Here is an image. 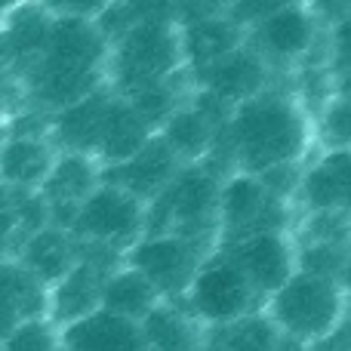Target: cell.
I'll return each mask as SVG.
<instances>
[{
    "label": "cell",
    "mask_w": 351,
    "mask_h": 351,
    "mask_svg": "<svg viewBox=\"0 0 351 351\" xmlns=\"http://www.w3.org/2000/svg\"><path fill=\"white\" fill-rule=\"evenodd\" d=\"M206 256L210 253L200 250V243H191L185 237L154 234L139 237L127 250V265L139 271L164 302H179Z\"/></svg>",
    "instance_id": "cell-7"
},
{
    "label": "cell",
    "mask_w": 351,
    "mask_h": 351,
    "mask_svg": "<svg viewBox=\"0 0 351 351\" xmlns=\"http://www.w3.org/2000/svg\"><path fill=\"white\" fill-rule=\"evenodd\" d=\"M59 348V327L49 317L25 321L0 342V351H56Z\"/></svg>",
    "instance_id": "cell-23"
},
{
    "label": "cell",
    "mask_w": 351,
    "mask_h": 351,
    "mask_svg": "<svg viewBox=\"0 0 351 351\" xmlns=\"http://www.w3.org/2000/svg\"><path fill=\"white\" fill-rule=\"evenodd\" d=\"M16 262L49 290L77 262V243L62 228H40L34 234H28V241H25Z\"/></svg>",
    "instance_id": "cell-17"
},
{
    "label": "cell",
    "mask_w": 351,
    "mask_h": 351,
    "mask_svg": "<svg viewBox=\"0 0 351 351\" xmlns=\"http://www.w3.org/2000/svg\"><path fill=\"white\" fill-rule=\"evenodd\" d=\"M62 351H148L142 327L108 311H93L59 330Z\"/></svg>",
    "instance_id": "cell-13"
},
{
    "label": "cell",
    "mask_w": 351,
    "mask_h": 351,
    "mask_svg": "<svg viewBox=\"0 0 351 351\" xmlns=\"http://www.w3.org/2000/svg\"><path fill=\"white\" fill-rule=\"evenodd\" d=\"M222 253L237 265V271L247 278L259 302L274 290L284 287V280L296 271V256H293V243L284 231H259V234H247L234 243H225Z\"/></svg>",
    "instance_id": "cell-9"
},
{
    "label": "cell",
    "mask_w": 351,
    "mask_h": 351,
    "mask_svg": "<svg viewBox=\"0 0 351 351\" xmlns=\"http://www.w3.org/2000/svg\"><path fill=\"white\" fill-rule=\"evenodd\" d=\"M293 256H296V271L346 287V241H305L302 247H293Z\"/></svg>",
    "instance_id": "cell-22"
},
{
    "label": "cell",
    "mask_w": 351,
    "mask_h": 351,
    "mask_svg": "<svg viewBox=\"0 0 351 351\" xmlns=\"http://www.w3.org/2000/svg\"><path fill=\"white\" fill-rule=\"evenodd\" d=\"M296 197L308 210V216L346 213V204H348V152L346 148L324 152L308 170H302Z\"/></svg>",
    "instance_id": "cell-14"
},
{
    "label": "cell",
    "mask_w": 351,
    "mask_h": 351,
    "mask_svg": "<svg viewBox=\"0 0 351 351\" xmlns=\"http://www.w3.org/2000/svg\"><path fill=\"white\" fill-rule=\"evenodd\" d=\"M160 302L164 299L158 296V290L130 265H117L102 280V293H99V308L133 324H142Z\"/></svg>",
    "instance_id": "cell-18"
},
{
    "label": "cell",
    "mask_w": 351,
    "mask_h": 351,
    "mask_svg": "<svg viewBox=\"0 0 351 351\" xmlns=\"http://www.w3.org/2000/svg\"><path fill=\"white\" fill-rule=\"evenodd\" d=\"M213 342L222 351H274L280 333L271 321H268L265 311H250V315L237 317V321L225 324V327L206 330Z\"/></svg>",
    "instance_id": "cell-21"
},
{
    "label": "cell",
    "mask_w": 351,
    "mask_h": 351,
    "mask_svg": "<svg viewBox=\"0 0 351 351\" xmlns=\"http://www.w3.org/2000/svg\"><path fill=\"white\" fill-rule=\"evenodd\" d=\"M148 351H200L206 330L182 308V302H160L139 324Z\"/></svg>",
    "instance_id": "cell-19"
},
{
    "label": "cell",
    "mask_w": 351,
    "mask_h": 351,
    "mask_svg": "<svg viewBox=\"0 0 351 351\" xmlns=\"http://www.w3.org/2000/svg\"><path fill=\"white\" fill-rule=\"evenodd\" d=\"M308 117L296 99L284 93H256L234 105L228 117V142L234 164L247 176L299 164L308 152Z\"/></svg>",
    "instance_id": "cell-1"
},
{
    "label": "cell",
    "mask_w": 351,
    "mask_h": 351,
    "mask_svg": "<svg viewBox=\"0 0 351 351\" xmlns=\"http://www.w3.org/2000/svg\"><path fill=\"white\" fill-rule=\"evenodd\" d=\"M256 34V49L262 62H296L315 47L317 37V22L311 19V12L305 6L293 3L284 10L271 12L268 19H262L259 25H253Z\"/></svg>",
    "instance_id": "cell-11"
},
{
    "label": "cell",
    "mask_w": 351,
    "mask_h": 351,
    "mask_svg": "<svg viewBox=\"0 0 351 351\" xmlns=\"http://www.w3.org/2000/svg\"><path fill=\"white\" fill-rule=\"evenodd\" d=\"M142 219H145V206L139 200L99 182L80 200L68 234L80 243H99L114 253H127L142 237Z\"/></svg>",
    "instance_id": "cell-6"
},
{
    "label": "cell",
    "mask_w": 351,
    "mask_h": 351,
    "mask_svg": "<svg viewBox=\"0 0 351 351\" xmlns=\"http://www.w3.org/2000/svg\"><path fill=\"white\" fill-rule=\"evenodd\" d=\"M182 65V31L176 22H148L123 31L111 49V74L121 99L170 80Z\"/></svg>",
    "instance_id": "cell-4"
},
{
    "label": "cell",
    "mask_w": 351,
    "mask_h": 351,
    "mask_svg": "<svg viewBox=\"0 0 351 351\" xmlns=\"http://www.w3.org/2000/svg\"><path fill=\"white\" fill-rule=\"evenodd\" d=\"M108 59V43L93 22L80 19H49L40 43V65L34 74V93L49 108L86 99L99 90V68Z\"/></svg>",
    "instance_id": "cell-2"
},
{
    "label": "cell",
    "mask_w": 351,
    "mask_h": 351,
    "mask_svg": "<svg viewBox=\"0 0 351 351\" xmlns=\"http://www.w3.org/2000/svg\"><path fill=\"white\" fill-rule=\"evenodd\" d=\"M200 351H222V348H219L216 342H213L210 336H206V339H204V346H200Z\"/></svg>",
    "instance_id": "cell-27"
},
{
    "label": "cell",
    "mask_w": 351,
    "mask_h": 351,
    "mask_svg": "<svg viewBox=\"0 0 351 351\" xmlns=\"http://www.w3.org/2000/svg\"><path fill=\"white\" fill-rule=\"evenodd\" d=\"M262 311L280 336L315 346L346 321V287L293 271L284 287L265 299Z\"/></svg>",
    "instance_id": "cell-3"
},
{
    "label": "cell",
    "mask_w": 351,
    "mask_h": 351,
    "mask_svg": "<svg viewBox=\"0 0 351 351\" xmlns=\"http://www.w3.org/2000/svg\"><path fill=\"white\" fill-rule=\"evenodd\" d=\"M296 0H234L228 19L234 25H259L262 19H268L271 12L284 10V6H293Z\"/></svg>",
    "instance_id": "cell-26"
},
{
    "label": "cell",
    "mask_w": 351,
    "mask_h": 351,
    "mask_svg": "<svg viewBox=\"0 0 351 351\" xmlns=\"http://www.w3.org/2000/svg\"><path fill=\"white\" fill-rule=\"evenodd\" d=\"M179 170H182V164L173 158L170 148L160 142V136H152V139L136 154H130L127 160L105 167V170L99 173V182L130 194V197H136L145 206L170 185L173 176Z\"/></svg>",
    "instance_id": "cell-10"
},
{
    "label": "cell",
    "mask_w": 351,
    "mask_h": 351,
    "mask_svg": "<svg viewBox=\"0 0 351 351\" xmlns=\"http://www.w3.org/2000/svg\"><path fill=\"white\" fill-rule=\"evenodd\" d=\"M56 351H62V346H59V348H56Z\"/></svg>",
    "instance_id": "cell-30"
},
{
    "label": "cell",
    "mask_w": 351,
    "mask_h": 351,
    "mask_svg": "<svg viewBox=\"0 0 351 351\" xmlns=\"http://www.w3.org/2000/svg\"><path fill=\"white\" fill-rule=\"evenodd\" d=\"M111 0H40V10L53 19H80L96 22Z\"/></svg>",
    "instance_id": "cell-25"
},
{
    "label": "cell",
    "mask_w": 351,
    "mask_h": 351,
    "mask_svg": "<svg viewBox=\"0 0 351 351\" xmlns=\"http://www.w3.org/2000/svg\"><path fill=\"white\" fill-rule=\"evenodd\" d=\"M321 133H324V145L327 152L346 148L348 142V105H346V93H336L333 99H327L321 108Z\"/></svg>",
    "instance_id": "cell-24"
},
{
    "label": "cell",
    "mask_w": 351,
    "mask_h": 351,
    "mask_svg": "<svg viewBox=\"0 0 351 351\" xmlns=\"http://www.w3.org/2000/svg\"><path fill=\"white\" fill-rule=\"evenodd\" d=\"M3 16H6V12H3V10H0V19H3Z\"/></svg>",
    "instance_id": "cell-29"
},
{
    "label": "cell",
    "mask_w": 351,
    "mask_h": 351,
    "mask_svg": "<svg viewBox=\"0 0 351 351\" xmlns=\"http://www.w3.org/2000/svg\"><path fill=\"white\" fill-rule=\"evenodd\" d=\"M216 222L222 225L225 243H234L259 231H284V204L262 188L256 176L234 173L219 188Z\"/></svg>",
    "instance_id": "cell-8"
},
{
    "label": "cell",
    "mask_w": 351,
    "mask_h": 351,
    "mask_svg": "<svg viewBox=\"0 0 351 351\" xmlns=\"http://www.w3.org/2000/svg\"><path fill=\"white\" fill-rule=\"evenodd\" d=\"M179 302L204 330L225 327V324L262 308L253 287L247 284V278L237 271V265L222 250L210 253L200 262Z\"/></svg>",
    "instance_id": "cell-5"
},
{
    "label": "cell",
    "mask_w": 351,
    "mask_h": 351,
    "mask_svg": "<svg viewBox=\"0 0 351 351\" xmlns=\"http://www.w3.org/2000/svg\"><path fill=\"white\" fill-rule=\"evenodd\" d=\"M56 164V152L43 136H12L0 145V188L31 191L40 188Z\"/></svg>",
    "instance_id": "cell-16"
},
{
    "label": "cell",
    "mask_w": 351,
    "mask_h": 351,
    "mask_svg": "<svg viewBox=\"0 0 351 351\" xmlns=\"http://www.w3.org/2000/svg\"><path fill=\"white\" fill-rule=\"evenodd\" d=\"M6 133H10V127H6V121H3V117H0V145H3V142H6Z\"/></svg>",
    "instance_id": "cell-28"
},
{
    "label": "cell",
    "mask_w": 351,
    "mask_h": 351,
    "mask_svg": "<svg viewBox=\"0 0 351 351\" xmlns=\"http://www.w3.org/2000/svg\"><path fill=\"white\" fill-rule=\"evenodd\" d=\"M204 71V90L206 96H213L216 102H222L225 108H234V105L253 99L256 93H262L265 86V62L253 53V49L234 47L225 56H219L216 62H210Z\"/></svg>",
    "instance_id": "cell-12"
},
{
    "label": "cell",
    "mask_w": 351,
    "mask_h": 351,
    "mask_svg": "<svg viewBox=\"0 0 351 351\" xmlns=\"http://www.w3.org/2000/svg\"><path fill=\"white\" fill-rule=\"evenodd\" d=\"M213 139H216V123L206 114H200L194 105L188 108H176L160 127V142L173 152L179 164H194L210 152Z\"/></svg>",
    "instance_id": "cell-20"
},
{
    "label": "cell",
    "mask_w": 351,
    "mask_h": 351,
    "mask_svg": "<svg viewBox=\"0 0 351 351\" xmlns=\"http://www.w3.org/2000/svg\"><path fill=\"white\" fill-rule=\"evenodd\" d=\"M47 317V287L16 259L0 262V342L25 321Z\"/></svg>",
    "instance_id": "cell-15"
}]
</instances>
